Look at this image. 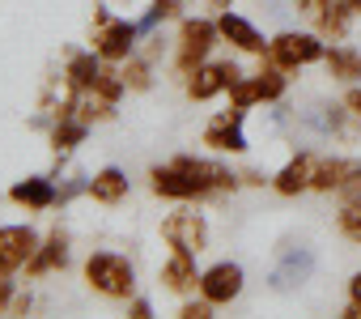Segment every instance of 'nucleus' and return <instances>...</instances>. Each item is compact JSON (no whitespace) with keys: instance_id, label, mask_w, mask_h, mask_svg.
Segmentation results:
<instances>
[{"instance_id":"nucleus-13","label":"nucleus","mask_w":361,"mask_h":319,"mask_svg":"<svg viewBox=\"0 0 361 319\" xmlns=\"http://www.w3.org/2000/svg\"><path fill=\"white\" fill-rule=\"evenodd\" d=\"M196 281H200V272H196V255L192 251H174L166 260V268H161V285L166 289L188 294V289H196Z\"/></svg>"},{"instance_id":"nucleus-10","label":"nucleus","mask_w":361,"mask_h":319,"mask_svg":"<svg viewBox=\"0 0 361 319\" xmlns=\"http://www.w3.org/2000/svg\"><path fill=\"white\" fill-rule=\"evenodd\" d=\"M238 77H243V73H238L234 64H200V68L192 73V81H188V94H192L196 102H204V98H213V94L230 90Z\"/></svg>"},{"instance_id":"nucleus-21","label":"nucleus","mask_w":361,"mask_h":319,"mask_svg":"<svg viewBox=\"0 0 361 319\" xmlns=\"http://www.w3.org/2000/svg\"><path fill=\"white\" fill-rule=\"evenodd\" d=\"M323 60H327V73L340 81L361 77V52H353V47H331V52H323Z\"/></svg>"},{"instance_id":"nucleus-30","label":"nucleus","mask_w":361,"mask_h":319,"mask_svg":"<svg viewBox=\"0 0 361 319\" xmlns=\"http://www.w3.org/2000/svg\"><path fill=\"white\" fill-rule=\"evenodd\" d=\"M132 315H136V319H149V315H153V306H149L145 298H136V302H132Z\"/></svg>"},{"instance_id":"nucleus-27","label":"nucleus","mask_w":361,"mask_h":319,"mask_svg":"<svg viewBox=\"0 0 361 319\" xmlns=\"http://www.w3.org/2000/svg\"><path fill=\"white\" fill-rule=\"evenodd\" d=\"M183 319H209L213 315V302L209 298H200V302H183V311H178Z\"/></svg>"},{"instance_id":"nucleus-7","label":"nucleus","mask_w":361,"mask_h":319,"mask_svg":"<svg viewBox=\"0 0 361 319\" xmlns=\"http://www.w3.org/2000/svg\"><path fill=\"white\" fill-rule=\"evenodd\" d=\"M200 294L213 302V306H221V302H234L238 294H243V268L238 264H213L204 277H200Z\"/></svg>"},{"instance_id":"nucleus-17","label":"nucleus","mask_w":361,"mask_h":319,"mask_svg":"<svg viewBox=\"0 0 361 319\" xmlns=\"http://www.w3.org/2000/svg\"><path fill=\"white\" fill-rule=\"evenodd\" d=\"M90 196L102 200V205H119L128 196V175L119 167H102L94 179H90Z\"/></svg>"},{"instance_id":"nucleus-11","label":"nucleus","mask_w":361,"mask_h":319,"mask_svg":"<svg viewBox=\"0 0 361 319\" xmlns=\"http://www.w3.org/2000/svg\"><path fill=\"white\" fill-rule=\"evenodd\" d=\"M174 167L188 171V175L204 188V196H209V192H234V183H238V175H230V171L217 167V162H204V157H174Z\"/></svg>"},{"instance_id":"nucleus-5","label":"nucleus","mask_w":361,"mask_h":319,"mask_svg":"<svg viewBox=\"0 0 361 319\" xmlns=\"http://www.w3.org/2000/svg\"><path fill=\"white\" fill-rule=\"evenodd\" d=\"M39 251V234L30 226H0V277H13Z\"/></svg>"},{"instance_id":"nucleus-23","label":"nucleus","mask_w":361,"mask_h":319,"mask_svg":"<svg viewBox=\"0 0 361 319\" xmlns=\"http://www.w3.org/2000/svg\"><path fill=\"white\" fill-rule=\"evenodd\" d=\"M285 68H276V64H268V68H259L251 81H255V94H259V102H276L281 94H285V77H281Z\"/></svg>"},{"instance_id":"nucleus-14","label":"nucleus","mask_w":361,"mask_h":319,"mask_svg":"<svg viewBox=\"0 0 361 319\" xmlns=\"http://www.w3.org/2000/svg\"><path fill=\"white\" fill-rule=\"evenodd\" d=\"M217 30H221V39H230L238 52H268V43H264V35L247 22V18H238V13H221V22H217Z\"/></svg>"},{"instance_id":"nucleus-28","label":"nucleus","mask_w":361,"mask_h":319,"mask_svg":"<svg viewBox=\"0 0 361 319\" xmlns=\"http://www.w3.org/2000/svg\"><path fill=\"white\" fill-rule=\"evenodd\" d=\"M348 298H353V302H348V311H344V315H361V272L348 281Z\"/></svg>"},{"instance_id":"nucleus-24","label":"nucleus","mask_w":361,"mask_h":319,"mask_svg":"<svg viewBox=\"0 0 361 319\" xmlns=\"http://www.w3.org/2000/svg\"><path fill=\"white\" fill-rule=\"evenodd\" d=\"M340 234L353 239V243H361V192L340 205Z\"/></svg>"},{"instance_id":"nucleus-4","label":"nucleus","mask_w":361,"mask_h":319,"mask_svg":"<svg viewBox=\"0 0 361 319\" xmlns=\"http://www.w3.org/2000/svg\"><path fill=\"white\" fill-rule=\"evenodd\" d=\"M161 239H166L174 251L200 255V251L209 247V226H204L200 213H170V217L161 222Z\"/></svg>"},{"instance_id":"nucleus-22","label":"nucleus","mask_w":361,"mask_h":319,"mask_svg":"<svg viewBox=\"0 0 361 319\" xmlns=\"http://www.w3.org/2000/svg\"><path fill=\"white\" fill-rule=\"evenodd\" d=\"M85 132H90V124H81L77 115H64V119L56 124V132H51V149H56V153H68Z\"/></svg>"},{"instance_id":"nucleus-15","label":"nucleus","mask_w":361,"mask_h":319,"mask_svg":"<svg viewBox=\"0 0 361 319\" xmlns=\"http://www.w3.org/2000/svg\"><path fill=\"white\" fill-rule=\"evenodd\" d=\"M310 268H314V255H310V251H285L281 264L272 268V289H293V285H302V281L310 277Z\"/></svg>"},{"instance_id":"nucleus-26","label":"nucleus","mask_w":361,"mask_h":319,"mask_svg":"<svg viewBox=\"0 0 361 319\" xmlns=\"http://www.w3.org/2000/svg\"><path fill=\"white\" fill-rule=\"evenodd\" d=\"M230 94H234V107H238V111H247L251 102H259V94H255V81H243V77L230 85Z\"/></svg>"},{"instance_id":"nucleus-6","label":"nucleus","mask_w":361,"mask_h":319,"mask_svg":"<svg viewBox=\"0 0 361 319\" xmlns=\"http://www.w3.org/2000/svg\"><path fill=\"white\" fill-rule=\"evenodd\" d=\"M243 115L247 111H221L209 128H204V145L217 149V153H243L247 149V136H243Z\"/></svg>"},{"instance_id":"nucleus-1","label":"nucleus","mask_w":361,"mask_h":319,"mask_svg":"<svg viewBox=\"0 0 361 319\" xmlns=\"http://www.w3.org/2000/svg\"><path fill=\"white\" fill-rule=\"evenodd\" d=\"M85 281H90L98 294H106V298H132V294H136V272H132V264H128L123 255H115V251L90 255V260H85Z\"/></svg>"},{"instance_id":"nucleus-25","label":"nucleus","mask_w":361,"mask_h":319,"mask_svg":"<svg viewBox=\"0 0 361 319\" xmlns=\"http://www.w3.org/2000/svg\"><path fill=\"white\" fill-rule=\"evenodd\" d=\"M123 85H132V90H149V64H145V60H128V68H123Z\"/></svg>"},{"instance_id":"nucleus-31","label":"nucleus","mask_w":361,"mask_h":319,"mask_svg":"<svg viewBox=\"0 0 361 319\" xmlns=\"http://www.w3.org/2000/svg\"><path fill=\"white\" fill-rule=\"evenodd\" d=\"M344 5H348V9H353V13H357V9H361V0H344Z\"/></svg>"},{"instance_id":"nucleus-29","label":"nucleus","mask_w":361,"mask_h":319,"mask_svg":"<svg viewBox=\"0 0 361 319\" xmlns=\"http://www.w3.org/2000/svg\"><path fill=\"white\" fill-rule=\"evenodd\" d=\"M344 107H348V111H353V115L361 119V90H348V98H344Z\"/></svg>"},{"instance_id":"nucleus-19","label":"nucleus","mask_w":361,"mask_h":319,"mask_svg":"<svg viewBox=\"0 0 361 319\" xmlns=\"http://www.w3.org/2000/svg\"><path fill=\"white\" fill-rule=\"evenodd\" d=\"M102 56L98 52H81V56H73L68 60V90H90L94 81H98V73H102V64H98Z\"/></svg>"},{"instance_id":"nucleus-3","label":"nucleus","mask_w":361,"mask_h":319,"mask_svg":"<svg viewBox=\"0 0 361 319\" xmlns=\"http://www.w3.org/2000/svg\"><path fill=\"white\" fill-rule=\"evenodd\" d=\"M314 60H323V43L314 35H281V39L268 43V64H276L285 73L302 68V64H314Z\"/></svg>"},{"instance_id":"nucleus-9","label":"nucleus","mask_w":361,"mask_h":319,"mask_svg":"<svg viewBox=\"0 0 361 319\" xmlns=\"http://www.w3.org/2000/svg\"><path fill=\"white\" fill-rule=\"evenodd\" d=\"M149 179H153V192H157V196H170V200H200V196H204V188H200L188 171H178L174 162H170V167H153Z\"/></svg>"},{"instance_id":"nucleus-2","label":"nucleus","mask_w":361,"mask_h":319,"mask_svg":"<svg viewBox=\"0 0 361 319\" xmlns=\"http://www.w3.org/2000/svg\"><path fill=\"white\" fill-rule=\"evenodd\" d=\"M217 35H221V30H217L209 18H188L183 30H178V68H183V73H196V68L204 64V56H209V47H213Z\"/></svg>"},{"instance_id":"nucleus-16","label":"nucleus","mask_w":361,"mask_h":319,"mask_svg":"<svg viewBox=\"0 0 361 319\" xmlns=\"http://www.w3.org/2000/svg\"><path fill=\"white\" fill-rule=\"evenodd\" d=\"M56 183L51 179H22V183H13L9 188V200L13 205H26V209H47V205H56Z\"/></svg>"},{"instance_id":"nucleus-8","label":"nucleus","mask_w":361,"mask_h":319,"mask_svg":"<svg viewBox=\"0 0 361 319\" xmlns=\"http://www.w3.org/2000/svg\"><path fill=\"white\" fill-rule=\"evenodd\" d=\"M136 35H140V26H132V22H102V30L94 39V52L102 60H128L132 47H136Z\"/></svg>"},{"instance_id":"nucleus-20","label":"nucleus","mask_w":361,"mask_h":319,"mask_svg":"<svg viewBox=\"0 0 361 319\" xmlns=\"http://www.w3.org/2000/svg\"><path fill=\"white\" fill-rule=\"evenodd\" d=\"M64 260H68V247H64V234H51L35 255H30V277H39V272H51V268H64Z\"/></svg>"},{"instance_id":"nucleus-18","label":"nucleus","mask_w":361,"mask_h":319,"mask_svg":"<svg viewBox=\"0 0 361 319\" xmlns=\"http://www.w3.org/2000/svg\"><path fill=\"white\" fill-rule=\"evenodd\" d=\"M348 5H344V0H323V9L314 13L319 18V35L323 39H331V43H340L344 35H348Z\"/></svg>"},{"instance_id":"nucleus-12","label":"nucleus","mask_w":361,"mask_h":319,"mask_svg":"<svg viewBox=\"0 0 361 319\" xmlns=\"http://www.w3.org/2000/svg\"><path fill=\"white\" fill-rule=\"evenodd\" d=\"M314 167H319L314 153H298V157H289V162L281 167V175L272 179V188H276L281 196H298V192L314 188Z\"/></svg>"}]
</instances>
